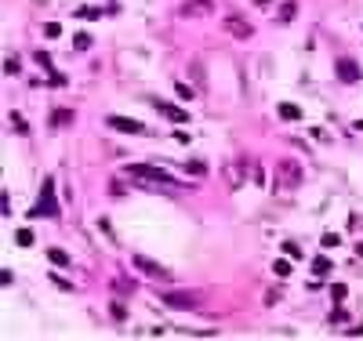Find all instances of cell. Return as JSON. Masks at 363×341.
<instances>
[{
	"label": "cell",
	"mask_w": 363,
	"mask_h": 341,
	"mask_svg": "<svg viewBox=\"0 0 363 341\" xmlns=\"http://www.w3.org/2000/svg\"><path fill=\"white\" fill-rule=\"evenodd\" d=\"M80 19H102V8H80Z\"/></svg>",
	"instance_id": "ffe728a7"
},
{
	"label": "cell",
	"mask_w": 363,
	"mask_h": 341,
	"mask_svg": "<svg viewBox=\"0 0 363 341\" xmlns=\"http://www.w3.org/2000/svg\"><path fill=\"white\" fill-rule=\"evenodd\" d=\"M312 272H316V276H327V272H330V261H327V258H316V261H312Z\"/></svg>",
	"instance_id": "e0dca14e"
},
{
	"label": "cell",
	"mask_w": 363,
	"mask_h": 341,
	"mask_svg": "<svg viewBox=\"0 0 363 341\" xmlns=\"http://www.w3.org/2000/svg\"><path fill=\"white\" fill-rule=\"evenodd\" d=\"M15 243H19V247H29V243H33V232H29V229H19V232H15Z\"/></svg>",
	"instance_id": "2e32d148"
},
{
	"label": "cell",
	"mask_w": 363,
	"mask_h": 341,
	"mask_svg": "<svg viewBox=\"0 0 363 341\" xmlns=\"http://www.w3.org/2000/svg\"><path fill=\"white\" fill-rule=\"evenodd\" d=\"M134 269H142L145 276H153V280H171V272L163 269V265H156V261H149V258H134Z\"/></svg>",
	"instance_id": "9c48e42d"
},
{
	"label": "cell",
	"mask_w": 363,
	"mask_h": 341,
	"mask_svg": "<svg viewBox=\"0 0 363 341\" xmlns=\"http://www.w3.org/2000/svg\"><path fill=\"white\" fill-rule=\"evenodd\" d=\"M105 123H109L113 131H127V134H149V127H142L138 120L131 116H105Z\"/></svg>",
	"instance_id": "5b68a950"
},
{
	"label": "cell",
	"mask_w": 363,
	"mask_h": 341,
	"mask_svg": "<svg viewBox=\"0 0 363 341\" xmlns=\"http://www.w3.org/2000/svg\"><path fill=\"white\" fill-rule=\"evenodd\" d=\"M160 301L167 305V308H196V298H193V294H182V290H167V294H160Z\"/></svg>",
	"instance_id": "52a82bcc"
},
{
	"label": "cell",
	"mask_w": 363,
	"mask_h": 341,
	"mask_svg": "<svg viewBox=\"0 0 363 341\" xmlns=\"http://www.w3.org/2000/svg\"><path fill=\"white\" fill-rule=\"evenodd\" d=\"M127 175L131 178H145V182H156V185H171V189H178L182 182H174L167 170H160L153 163H127Z\"/></svg>",
	"instance_id": "7a4b0ae2"
},
{
	"label": "cell",
	"mask_w": 363,
	"mask_h": 341,
	"mask_svg": "<svg viewBox=\"0 0 363 341\" xmlns=\"http://www.w3.org/2000/svg\"><path fill=\"white\" fill-rule=\"evenodd\" d=\"M174 91H178V98H182V102H189V98H196V95H193V87H189V84H182V80L174 84Z\"/></svg>",
	"instance_id": "ac0fdd59"
},
{
	"label": "cell",
	"mask_w": 363,
	"mask_h": 341,
	"mask_svg": "<svg viewBox=\"0 0 363 341\" xmlns=\"http://www.w3.org/2000/svg\"><path fill=\"white\" fill-rule=\"evenodd\" d=\"M11 123H15V131H19V134H26V123H22L19 113H11Z\"/></svg>",
	"instance_id": "d4e9b609"
},
{
	"label": "cell",
	"mask_w": 363,
	"mask_h": 341,
	"mask_svg": "<svg viewBox=\"0 0 363 341\" xmlns=\"http://www.w3.org/2000/svg\"><path fill=\"white\" fill-rule=\"evenodd\" d=\"M320 243H323V247H338V243H341V236H338V232H327Z\"/></svg>",
	"instance_id": "7402d4cb"
},
{
	"label": "cell",
	"mask_w": 363,
	"mask_h": 341,
	"mask_svg": "<svg viewBox=\"0 0 363 341\" xmlns=\"http://www.w3.org/2000/svg\"><path fill=\"white\" fill-rule=\"evenodd\" d=\"M211 8H215L211 0H186V4H182V15H204Z\"/></svg>",
	"instance_id": "30bf717a"
},
{
	"label": "cell",
	"mask_w": 363,
	"mask_h": 341,
	"mask_svg": "<svg viewBox=\"0 0 363 341\" xmlns=\"http://www.w3.org/2000/svg\"><path fill=\"white\" fill-rule=\"evenodd\" d=\"M29 218H58V204H55V182H51V178L40 185V200L33 204Z\"/></svg>",
	"instance_id": "6da1fadb"
},
{
	"label": "cell",
	"mask_w": 363,
	"mask_h": 341,
	"mask_svg": "<svg viewBox=\"0 0 363 341\" xmlns=\"http://www.w3.org/2000/svg\"><path fill=\"white\" fill-rule=\"evenodd\" d=\"M298 182H301V167L294 160H280L276 163V185L280 189H294Z\"/></svg>",
	"instance_id": "3957f363"
},
{
	"label": "cell",
	"mask_w": 363,
	"mask_h": 341,
	"mask_svg": "<svg viewBox=\"0 0 363 341\" xmlns=\"http://www.w3.org/2000/svg\"><path fill=\"white\" fill-rule=\"evenodd\" d=\"M334 73H338V80H341V84H356V80H359V66H356L352 58H338Z\"/></svg>",
	"instance_id": "ba28073f"
},
{
	"label": "cell",
	"mask_w": 363,
	"mask_h": 341,
	"mask_svg": "<svg viewBox=\"0 0 363 341\" xmlns=\"http://www.w3.org/2000/svg\"><path fill=\"white\" fill-rule=\"evenodd\" d=\"M225 29H229L236 40H251V37H254V26H251V22H244L240 15H229V19H225Z\"/></svg>",
	"instance_id": "8992f818"
},
{
	"label": "cell",
	"mask_w": 363,
	"mask_h": 341,
	"mask_svg": "<svg viewBox=\"0 0 363 341\" xmlns=\"http://www.w3.org/2000/svg\"><path fill=\"white\" fill-rule=\"evenodd\" d=\"M51 123H55V127H69L73 113H69V109H55V113H51Z\"/></svg>",
	"instance_id": "4fadbf2b"
},
{
	"label": "cell",
	"mask_w": 363,
	"mask_h": 341,
	"mask_svg": "<svg viewBox=\"0 0 363 341\" xmlns=\"http://www.w3.org/2000/svg\"><path fill=\"white\" fill-rule=\"evenodd\" d=\"M44 33H48V37H58V33H62V26H58V22H48V26H44Z\"/></svg>",
	"instance_id": "cb8c5ba5"
},
{
	"label": "cell",
	"mask_w": 363,
	"mask_h": 341,
	"mask_svg": "<svg viewBox=\"0 0 363 341\" xmlns=\"http://www.w3.org/2000/svg\"><path fill=\"white\" fill-rule=\"evenodd\" d=\"M73 48H77V51H87V48H91V37H87V33H77V40H73Z\"/></svg>",
	"instance_id": "d6986e66"
},
{
	"label": "cell",
	"mask_w": 363,
	"mask_h": 341,
	"mask_svg": "<svg viewBox=\"0 0 363 341\" xmlns=\"http://www.w3.org/2000/svg\"><path fill=\"white\" fill-rule=\"evenodd\" d=\"M124 316H127V312H124V305H120V301H113V319H120V323H124Z\"/></svg>",
	"instance_id": "484cf974"
},
{
	"label": "cell",
	"mask_w": 363,
	"mask_h": 341,
	"mask_svg": "<svg viewBox=\"0 0 363 341\" xmlns=\"http://www.w3.org/2000/svg\"><path fill=\"white\" fill-rule=\"evenodd\" d=\"M186 170H189V175H207V167H204L200 160H189V163H186Z\"/></svg>",
	"instance_id": "44dd1931"
},
{
	"label": "cell",
	"mask_w": 363,
	"mask_h": 341,
	"mask_svg": "<svg viewBox=\"0 0 363 341\" xmlns=\"http://www.w3.org/2000/svg\"><path fill=\"white\" fill-rule=\"evenodd\" d=\"M4 73L15 76V73H19V62H15V58H4Z\"/></svg>",
	"instance_id": "603a6c76"
},
{
	"label": "cell",
	"mask_w": 363,
	"mask_h": 341,
	"mask_svg": "<svg viewBox=\"0 0 363 341\" xmlns=\"http://www.w3.org/2000/svg\"><path fill=\"white\" fill-rule=\"evenodd\" d=\"M48 261H51V265H62V269H69V254L62 251V247H51V251H48Z\"/></svg>",
	"instance_id": "8fae6325"
},
{
	"label": "cell",
	"mask_w": 363,
	"mask_h": 341,
	"mask_svg": "<svg viewBox=\"0 0 363 341\" xmlns=\"http://www.w3.org/2000/svg\"><path fill=\"white\" fill-rule=\"evenodd\" d=\"M149 105L160 113V116H167L171 123H189V113L186 109H178V105H171V102H160V98H149Z\"/></svg>",
	"instance_id": "277c9868"
},
{
	"label": "cell",
	"mask_w": 363,
	"mask_h": 341,
	"mask_svg": "<svg viewBox=\"0 0 363 341\" xmlns=\"http://www.w3.org/2000/svg\"><path fill=\"white\" fill-rule=\"evenodd\" d=\"M283 120H301V109L298 105H291V102H280V109H276Z\"/></svg>",
	"instance_id": "7c38bea8"
},
{
	"label": "cell",
	"mask_w": 363,
	"mask_h": 341,
	"mask_svg": "<svg viewBox=\"0 0 363 341\" xmlns=\"http://www.w3.org/2000/svg\"><path fill=\"white\" fill-rule=\"evenodd\" d=\"M283 254H287V258H298V261L305 258V254H301V247H298L294 240H287V243H283Z\"/></svg>",
	"instance_id": "9a60e30c"
},
{
	"label": "cell",
	"mask_w": 363,
	"mask_h": 341,
	"mask_svg": "<svg viewBox=\"0 0 363 341\" xmlns=\"http://www.w3.org/2000/svg\"><path fill=\"white\" fill-rule=\"evenodd\" d=\"M272 272H276V276H291V261H287V258H276V261H272Z\"/></svg>",
	"instance_id": "5bb4252c"
},
{
	"label": "cell",
	"mask_w": 363,
	"mask_h": 341,
	"mask_svg": "<svg viewBox=\"0 0 363 341\" xmlns=\"http://www.w3.org/2000/svg\"><path fill=\"white\" fill-rule=\"evenodd\" d=\"M330 294H334V301H341V298H345V287H341V283H334V287H330Z\"/></svg>",
	"instance_id": "4316f807"
}]
</instances>
